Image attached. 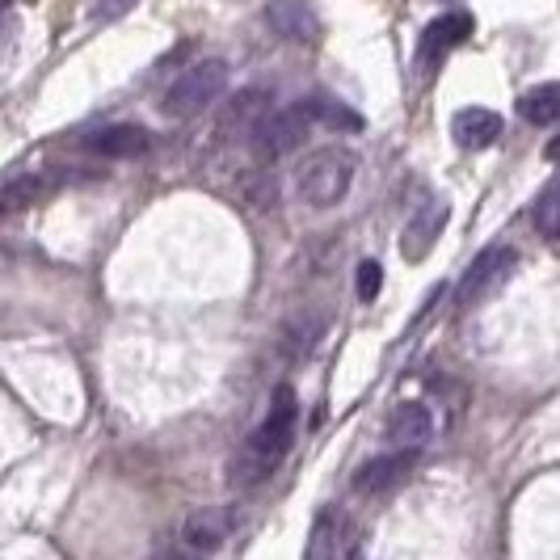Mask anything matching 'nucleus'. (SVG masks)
<instances>
[{"label": "nucleus", "mask_w": 560, "mask_h": 560, "mask_svg": "<svg viewBox=\"0 0 560 560\" xmlns=\"http://www.w3.org/2000/svg\"><path fill=\"white\" fill-rule=\"evenodd\" d=\"M544 156H548V161H560V136L552 143H548V152H544Z\"/></svg>", "instance_id": "412c9836"}, {"label": "nucleus", "mask_w": 560, "mask_h": 560, "mask_svg": "<svg viewBox=\"0 0 560 560\" xmlns=\"http://www.w3.org/2000/svg\"><path fill=\"white\" fill-rule=\"evenodd\" d=\"M337 514L334 510H320L312 518L308 544H304V560H337Z\"/></svg>", "instance_id": "f3484780"}, {"label": "nucleus", "mask_w": 560, "mask_h": 560, "mask_svg": "<svg viewBox=\"0 0 560 560\" xmlns=\"http://www.w3.org/2000/svg\"><path fill=\"white\" fill-rule=\"evenodd\" d=\"M228 89V63L224 59H202L195 68H186L161 97V114L168 118H195L207 106H215Z\"/></svg>", "instance_id": "7ed1b4c3"}, {"label": "nucleus", "mask_w": 560, "mask_h": 560, "mask_svg": "<svg viewBox=\"0 0 560 560\" xmlns=\"http://www.w3.org/2000/svg\"><path fill=\"white\" fill-rule=\"evenodd\" d=\"M346 560H366V552H363V548H350V557H346Z\"/></svg>", "instance_id": "4be33fe9"}, {"label": "nucleus", "mask_w": 560, "mask_h": 560, "mask_svg": "<svg viewBox=\"0 0 560 560\" xmlns=\"http://www.w3.org/2000/svg\"><path fill=\"white\" fill-rule=\"evenodd\" d=\"M232 532H236V514H232L228 505H202V510H190V514H186V523H182V544H186L190 552H198V557H207V552L224 548Z\"/></svg>", "instance_id": "6e6552de"}, {"label": "nucleus", "mask_w": 560, "mask_h": 560, "mask_svg": "<svg viewBox=\"0 0 560 560\" xmlns=\"http://www.w3.org/2000/svg\"><path fill=\"white\" fill-rule=\"evenodd\" d=\"M518 118H527L535 127H548V122H557L560 118V81H544L527 89L523 97H518Z\"/></svg>", "instance_id": "2eb2a0df"}, {"label": "nucleus", "mask_w": 560, "mask_h": 560, "mask_svg": "<svg viewBox=\"0 0 560 560\" xmlns=\"http://www.w3.org/2000/svg\"><path fill=\"white\" fill-rule=\"evenodd\" d=\"M434 439V413L421 400H405L388 413V443L405 451H418Z\"/></svg>", "instance_id": "4468645a"}, {"label": "nucleus", "mask_w": 560, "mask_h": 560, "mask_svg": "<svg viewBox=\"0 0 560 560\" xmlns=\"http://www.w3.org/2000/svg\"><path fill=\"white\" fill-rule=\"evenodd\" d=\"M354 291H359L363 304H371V300L384 291V266H380L375 257H363V261H359V270H354Z\"/></svg>", "instance_id": "6ab92c4d"}, {"label": "nucleus", "mask_w": 560, "mask_h": 560, "mask_svg": "<svg viewBox=\"0 0 560 560\" xmlns=\"http://www.w3.org/2000/svg\"><path fill=\"white\" fill-rule=\"evenodd\" d=\"M498 136H502V114L489 106H464L451 118V140L464 152H480V148L498 143Z\"/></svg>", "instance_id": "ddd939ff"}, {"label": "nucleus", "mask_w": 560, "mask_h": 560, "mask_svg": "<svg viewBox=\"0 0 560 560\" xmlns=\"http://www.w3.org/2000/svg\"><path fill=\"white\" fill-rule=\"evenodd\" d=\"M84 152L89 156H110V161H136L152 148V136L143 131L140 122H106L97 131L84 136Z\"/></svg>", "instance_id": "1a4fd4ad"}, {"label": "nucleus", "mask_w": 560, "mask_h": 560, "mask_svg": "<svg viewBox=\"0 0 560 560\" xmlns=\"http://www.w3.org/2000/svg\"><path fill=\"white\" fill-rule=\"evenodd\" d=\"M308 127H312L308 106H282V110H275L257 131H253L249 143L261 161H282V156H291V152L304 148Z\"/></svg>", "instance_id": "39448f33"}, {"label": "nucleus", "mask_w": 560, "mask_h": 560, "mask_svg": "<svg viewBox=\"0 0 560 560\" xmlns=\"http://www.w3.org/2000/svg\"><path fill=\"white\" fill-rule=\"evenodd\" d=\"M304 106H308L312 122H320V127H329V131H363V114L341 106L334 97H325V93H316Z\"/></svg>", "instance_id": "dca6fc26"}, {"label": "nucleus", "mask_w": 560, "mask_h": 560, "mask_svg": "<svg viewBox=\"0 0 560 560\" xmlns=\"http://www.w3.org/2000/svg\"><path fill=\"white\" fill-rule=\"evenodd\" d=\"M532 220L548 241H560V177L557 182H548V190L535 198Z\"/></svg>", "instance_id": "a211bd4d"}, {"label": "nucleus", "mask_w": 560, "mask_h": 560, "mask_svg": "<svg viewBox=\"0 0 560 560\" xmlns=\"http://www.w3.org/2000/svg\"><path fill=\"white\" fill-rule=\"evenodd\" d=\"M472 13H464V9H451L443 18H434L430 26L421 30V43H418V56L421 63H434V59H443L451 47H459V43H468L472 38Z\"/></svg>", "instance_id": "9b49d317"}, {"label": "nucleus", "mask_w": 560, "mask_h": 560, "mask_svg": "<svg viewBox=\"0 0 560 560\" xmlns=\"http://www.w3.org/2000/svg\"><path fill=\"white\" fill-rule=\"evenodd\" d=\"M413 468H418V451L396 447V451H388V455H375V459H366L363 468L354 472V493H363V498H384V493L400 489Z\"/></svg>", "instance_id": "0eeeda50"}, {"label": "nucleus", "mask_w": 560, "mask_h": 560, "mask_svg": "<svg viewBox=\"0 0 560 560\" xmlns=\"http://www.w3.org/2000/svg\"><path fill=\"white\" fill-rule=\"evenodd\" d=\"M34 190H38V177H13V182L4 186V211L13 215L18 207H26L30 198H34Z\"/></svg>", "instance_id": "aec40b11"}, {"label": "nucleus", "mask_w": 560, "mask_h": 560, "mask_svg": "<svg viewBox=\"0 0 560 560\" xmlns=\"http://www.w3.org/2000/svg\"><path fill=\"white\" fill-rule=\"evenodd\" d=\"M350 186H354V152L350 148H316L295 168V190L316 211L337 207L350 195Z\"/></svg>", "instance_id": "f03ea898"}, {"label": "nucleus", "mask_w": 560, "mask_h": 560, "mask_svg": "<svg viewBox=\"0 0 560 560\" xmlns=\"http://www.w3.org/2000/svg\"><path fill=\"white\" fill-rule=\"evenodd\" d=\"M447 220H451L447 195L421 198V207L405 220V232H400V253H405V261H425V253L439 245V236H443Z\"/></svg>", "instance_id": "423d86ee"}, {"label": "nucleus", "mask_w": 560, "mask_h": 560, "mask_svg": "<svg viewBox=\"0 0 560 560\" xmlns=\"http://www.w3.org/2000/svg\"><path fill=\"white\" fill-rule=\"evenodd\" d=\"M295 425H300V405H295V388L291 384H279V393L270 400L261 425L245 439V447L232 455V468H228V480L236 489H249L257 480H266L275 468L282 464V455L295 443Z\"/></svg>", "instance_id": "f257e3e1"}, {"label": "nucleus", "mask_w": 560, "mask_h": 560, "mask_svg": "<svg viewBox=\"0 0 560 560\" xmlns=\"http://www.w3.org/2000/svg\"><path fill=\"white\" fill-rule=\"evenodd\" d=\"M514 270H518V253L510 245H489L485 253H477V261L459 279V308H477L485 300H493L514 279Z\"/></svg>", "instance_id": "20e7f679"}, {"label": "nucleus", "mask_w": 560, "mask_h": 560, "mask_svg": "<svg viewBox=\"0 0 560 560\" xmlns=\"http://www.w3.org/2000/svg\"><path fill=\"white\" fill-rule=\"evenodd\" d=\"M275 114V97H270V89H261V84H249V89H241L232 102H228V110L220 114V127H224L228 136L232 131H241V136H253L266 118Z\"/></svg>", "instance_id": "f8f14e48"}, {"label": "nucleus", "mask_w": 560, "mask_h": 560, "mask_svg": "<svg viewBox=\"0 0 560 560\" xmlns=\"http://www.w3.org/2000/svg\"><path fill=\"white\" fill-rule=\"evenodd\" d=\"M270 34H279L282 43H316L320 38V18L304 0H266L261 9Z\"/></svg>", "instance_id": "9d476101"}]
</instances>
